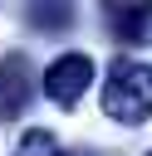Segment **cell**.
<instances>
[{
	"instance_id": "cell-1",
	"label": "cell",
	"mask_w": 152,
	"mask_h": 156,
	"mask_svg": "<svg viewBox=\"0 0 152 156\" xmlns=\"http://www.w3.org/2000/svg\"><path fill=\"white\" fill-rule=\"evenodd\" d=\"M103 112L118 127H142L152 122V63L137 58H113L103 78Z\"/></svg>"
},
{
	"instance_id": "cell-7",
	"label": "cell",
	"mask_w": 152,
	"mask_h": 156,
	"mask_svg": "<svg viewBox=\"0 0 152 156\" xmlns=\"http://www.w3.org/2000/svg\"><path fill=\"white\" fill-rule=\"evenodd\" d=\"M147 156H152V151H147Z\"/></svg>"
},
{
	"instance_id": "cell-4",
	"label": "cell",
	"mask_w": 152,
	"mask_h": 156,
	"mask_svg": "<svg viewBox=\"0 0 152 156\" xmlns=\"http://www.w3.org/2000/svg\"><path fill=\"white\" fill-rule=\"evenodd\" d=\"M103 24L118 44H152V5H103Z\"/></svg>"
},
{
	"instance_id": "cell-6",
	"label": "cell",
	"mask_w": 152,
	"mask_h": 156,
	"mask_svg": "<svg viewBox=\"0 0 152 156\" xmlns=\"http://www.w3.org/2000/svg\"><path fill=\"white\" fill-rule=\"evenodd\" d=\"M15 156H69V151L59 146V136H54V132L29 127V132L20 136V146H15Z\"/></svg>"
},
{
	"instance_id": "cell-2",
	"label": "cell",
	"mask_w": 152,
	"mask_h": 156,
	"mask_svg": "<svg viewBox=\"0 0 152 156\" xmlns=\"http://www.w3.org/2000/svg\"><path fill=\"white\" fill-rule=\"evenodd\" d=\"M88 83H93V58H88V54H59V58L44 68V98L59 102V107L78 102V98L88 93Z\"/></svg>"
},
{
	"instance_id": "cell-5",
	"label": "cell",
	"mask_w": 152,
	"mask_h": 156,
	"mask_svg": "<svg viewBox=\"0 0 152 156\" xmlns=\"http://www.w3.org/2000/svg\"><path fill=\"white\" fill-rule=\"evenodd\" d=\"M25 24L34 34H69L74 29V5H25Z\"/></svg>"
},
{
	"instance_id": "cell-3",
	"label": "cell",
	"mask_w": 152,
	"mask_h": 156,
	"mask_svg": "<svg viewBox=\"0 0 152 156\" xmlns=\"http://www.w3.org/2000/svg\"><path fill=\"white\" fill-rule=\"evenodd\" d=\"M29 93H34L29 58H25V54H5V58H0V122H15V117L29 107Z\"/></svg>"
}]
</instances>
